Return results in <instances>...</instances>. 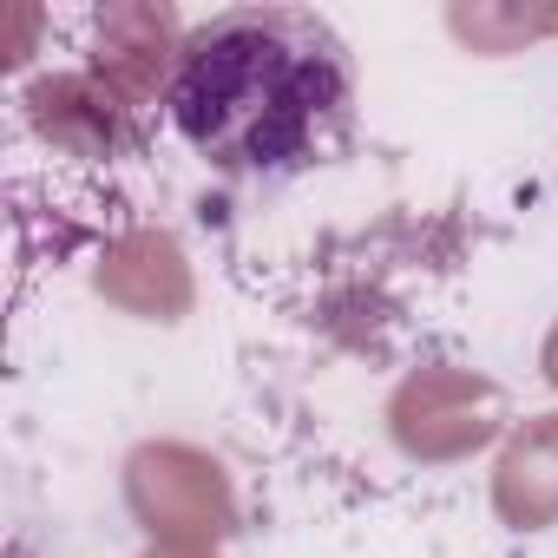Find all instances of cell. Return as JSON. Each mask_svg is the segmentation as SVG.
<instances>
[{
    "mask_svg": "<svg viewBox=\"0 0 558 558\" xmlns=\"http://www.w3.org/2000/svg\"><path fill=\"white\" fill-rule=\"evenodd\" d=\"M178 138L236 184H290L355 151L362 86L349 40L316 8L210 14L171 73Z\"/></svg>",
    "mask_w": 558,
    "mask_h": 558,
    "instance_id": "obj_1",
    "label": "cell"
}]
</instances>
